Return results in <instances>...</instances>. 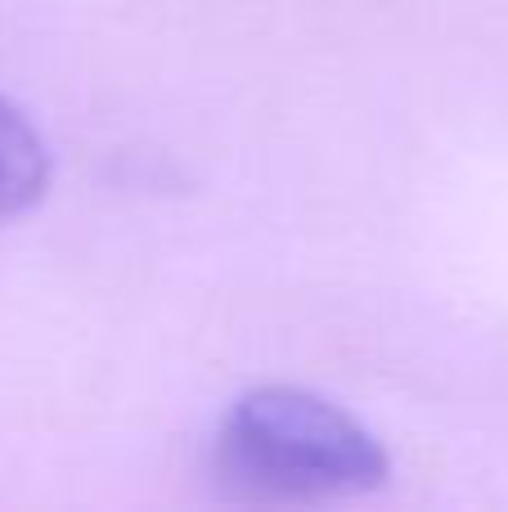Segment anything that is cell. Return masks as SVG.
Instances as JSON below:
<instances>
[{"label": "cell", "mask_w": 508, "mask_h": 512, "mask_svg": "<svg viewBox=\"0 0 508 512\" xmlns=\"http://www.w3.org/2000/svg\"><path fill=\"white\" fill-rule=\"evenodd\" d=\"M216 481L257 504H333L374 495L392 454L347 405L311 387H252L216 427Z\"/></svg>", "instance_id": "6da1fadb"}, {"label": "cell", "mask_w": 508, "mask_h": 512, "mask_svg": "<svg viewBox=\"0 0 508 512\" xmlns=\"http://www.w3.org/2000/svg\"><path fill=\"white\" fill-rule=\"evenodd\" d=\"M54 185V158L41 126L0 95V225L23 221Z\"/></svg>", "instance_id": "7a4b0ae2"}]
</instances>
